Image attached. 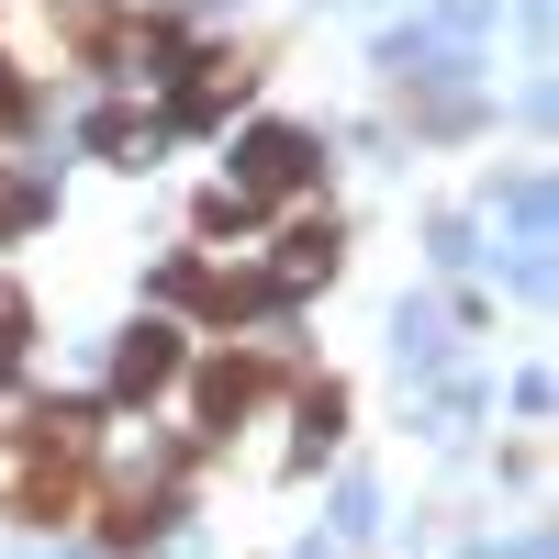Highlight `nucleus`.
<instances>
[{
	"instance_id": "2",
	"label": "nucleus",
	"mask_w": 559,
	"mask_h": 559,
	"mask_svg": "<svg viewBox=\"0 0 559 559\" xmlns=\"http://www.w3.org/2000/svg\"><path fill=\"white\" fill-rule=\"evenodd\" d=\"M168 369H179V336H168V324H134L123 358H112V381H123V392H157Z\"/></svg>"
},
{
	"instance_id": "1",
	"label": "nucleus",
	"mask_w": 559,
	"mask_h": 559,
	"mask_svg": "<svg viewBox=\"0 0 559 559\" xmlns=\"http://www.w3.org/2000/svg\"><path fill=\"white\" fill-rule=\"evenodd\" d=\"M302 168H313V146H302L292 123H269V134H247V157H236V191H247V202H258V191H292Z\"/></svg>"
},
{
	"instance_id": "4",
	"label": "nucleus",
	"mask_w": 559,
	"mask_h": 559,
	"mask_svg": "<svg viewBox=\"0 0 559 559\" xmlns=\"http://www.w3.org/2000/svg\"><path fill=\"white\" fill-rule=\"evenodd\" d=\"M34 202H45L34 179H0V236H12V224H34Z\"/></svg>"
},
{
	"instance_id": "3",
	"label": "nucleus",
	"mask_w": 559,
	"mask_h": 559,
	"mask_svg": "<svg viewBox=\"0 0 559 559\" xmlns=\"http://www.w3.org/2000/svg\"><path fill=\"white\" fill-rule=\"evenodd\" d=\"M258 403V369H213V381H202V414H213V426H224V414H247Z\"/></svg>"
}]
</instances>
